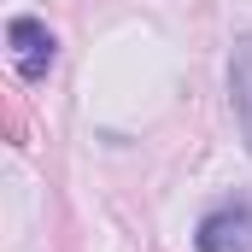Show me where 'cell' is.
<instances>
[{"label":"cell","instance_id":"obj_1","mask_svg":"<svg viewBox=\"0 0 252 252\" xmlns=\"http://www.w3.org/2000/svg\"><path fill=\"white\" fill-rule=\"evenodd\" d=\"M193 247L199 252H252V205L229 199V205L205 211L199 229H193Z\"/></svg>","mask_w":252,"mask_h":252},{"label":"cell","instance_id":"obj_2","mask_svg":"<svg viewBox=\"0 0 252 252\" xmlns=\"http://www.w3.org/2000/svg\"><path fill=\"white\" fill-rule=\"evenodd\" d=\"M6 41H12V64H18L24 82H41V76L53 70V35H47V24H35V18H12Z\"/></svg>","mask_w":252,"mask_h":252},{"label":"cell","instance_id":"obj_3","mask_svg":"<svg viewBox=\"0 0 252 252\" xmlns=\"http://www.w3.org/2000/svg\"><path fill=\"white\" fill-rule=\"evenodd\" d=\"M229 94H235L241 135H247V147H252V35L235 41V59H229Z\"/></svg>","mask_w":252,"mask_h":252}]
</instances>
